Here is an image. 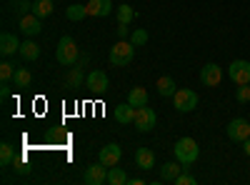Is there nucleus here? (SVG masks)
Listing matches in <instances>:
<instances>
[{
    "instance_id": "6",
    "label": "nucleus",
    "mask_w": 250,
    "mask_h": 185,
    "mask_svg": "<svg viewBox=\"0 0 250 185\" xmlns=\"http://www.w3.org/2000/svg\"><path fill=\"white\" fill-rule=\"evenodd\" d=\"M155 123H158V115H155L153 108H148V105L135 108V128H138L140 133L153 130V128H155Z\"/></svg>"
},
{
    "instance_id": "13",
    "label": "nucleus",
    "mask_w": 250,
    "mask_h": 185,
    "mask_svg": "<svg viewBox=\"0 0 250 185\" xmlns=\"http://www.w3.org/2000/svg\"><path fill=\"white\" fill-rule=\"evenodd\" d=\"M20 45H23V43H20L13 33H3V35H0V53H3L5 58L20 53Z\"/></svg>"
},
{
    "instance_id": "3",
    "label": "nucleus",
    "mask_w": 250,
    "mask_h": 185,
    "mask_svg": "<svg viewBox=\"0 0 250 185\" xmlns=\"http://www.w3.org/2000/svg\"><path fill=\"white\" fill-rule=\"evenodd\" d=\"M133 58H135V45L128 43V40H118V43L113 45V50H110V63L118 65V68L130 65Z\"/></svg>"
},
{
    "instance_id": "20",
    "label": "nucleus",
    "mask_w": 250,
    "mask_h": 185,
    "mask_svg": "<svg viewBox=\"0 0 250 185\" xmlns=\"http://www.w3.org/2000/svg\"><path fill=\"white\" fill-rule=\"evenodd\" d=\"M158 93L163 95V98H170V95H175V80L170 78V75H163L160 80H158Z\"/></svg>"
},
{
    "instance_id": "31",
    "label": "nucleus",
    "mask_w": 250,
    "mask_h": 185,
    "mask_svg": "<svg viewBox=\"0 0 250 185\" xmlns=\"http://www.w3.org/2000/svg\"><path fill=\"white\" fill-rule=\"evenodd\" d=\"M13 168H15V173H18V175H28V173H30V165H28V163H25L23 158H15Z\"/></svg>"
},
{
    "instance_id": "22",
    "label": "nucleus",
    "mask_w": 250,
    "mask_h": 185,
    "mask_svg": "<svg viewBox=\"0 0 250 185\" xmlns=\"http://www.w3.org/2000/svg\"><path fill=\"white\" fill-rule=\"evenodd\" d=\"M13 163H15V148L10 145V143H3V145H0V165L8 168V165H13Z\"/></svg>"
},
{
    "instance_id": "12",
    "label": "nucleus",
    "mask_w": 250,
    "mask_h": 185,
    "mask_svg": "<svg viewBox=\"0 0 250 185\" xmlns=\"http://www.w3.org/2000/svg\"><path fill=\"white\" fill-rule=\"evenodd\" d=\"M120 158H123V150H120V145L118 143H110V145H105V148H100V163L103 165H108V168H113V165H118L120 163Z\"/></svg>"
},
{
    "instance_id": "8",
    "label": "nucleus",
    "mask_w": 250,
    "mask_h": 185,
    "mask_svg": "<svg viewBox=\"0 0 250 185\" xmlns=\"http://www.w3.org/2000/svg\"><path fill=\"white\" fill-rule=\"evenodd\" d=\"M220 80H223V68H220L218 63L203 65V70H200V83H203V85L215 88V85H220Z\"/></svg>"
},
{
    "instance_id": "15",
    "label": "nucleus",
    "mask_w": 250,
    "mask_h": 185,
    "mask_svg": "<svg viewBox=\"0 0 250 185\" xmlns=\"http://www.w3.org/2000/svg\"><path fill=\"white\" fill-rule=\"evenodd\" d=\"M110 13H113V3H110V0H88V15L105 18Z\"/></svg>"
},
{
    "instance_id": "10",
    "label": "nucleus",
    "mask_w": 250,
    "mask_h": 185,
    "mask_svg": "<svg viewBox=\"0 0 250 185\" xmlns=\"http://www.w3.org/2000/svg\"><path fill=\"white\" fill-rule=\"evenodd\" d=\"M85 88H88L90 93H105V90L110 88L108 75L103 73V70H93V73H88V78H85Z\"/></svg>"
},
{
    "instance_id": "25",
    "label": "nucleus",
    "mask_w": 250,
    "mask_h": 185,
    "mask_svg": "<svg viewBox=\"0 0 250 185\" xmlns=\"http://www.w3.org/2000/svg\"><path fill=\"white\" fill-rule=\"evenodd\" d=\"M65 15H68V20H83L88 15V5H80V3H73V5H68V10H65Z\"/></svg>"
},
{
    "instance_id": "17",
    "label": "nucleus",
    "mask_w": 250,
    "mask_h": 185,
    "mask_svg": "<svg viewBox=\"0 0 250 185\" xmlns=\"http://www.w3.org/2000/svg\"><path fill=\"white\" fill-rule=\"evenodd\" d=\"M115 120L120 123V125H130V123H135V108L130 105V103L115 105Z\"/></svg>"
},
{
    "instance_id": "29",
    "label": "nucleus",
    "mask_w": 250,
    "mask_h": 185,
    "mask_svg": "<svg viewBox=\"0 0 250 185\" xmlns=\"http://www.w3.org/2000/svg\"><path fill=\"white\" fill-rule=\"evenodd\" d=\"M130 43L135 45V48H140V45H145V43H148V33H145V30H133L130 33Z\"/></svg>"
},
{
    "instance_id": "35",
    "label": "nucleus",
    "mask_w": 250,
    "mask_h": 185,
    "mask_svg": "<svg viewBox=\"0 0 250 185\" xmlns=\"http://www.w3.org/2000/svg\"><path fill=\"white\" fill-rule=\"evenodd\" d=\"M118 38L120 40L128 38V23H118Z\"/></svg>"
},
{
    "instance_id": "28",
    "label": "nucleus",
    "mask_w": 250,
    "mask_h": 185,
    "mask_svg": "<svg viewBox=\"0 0 250 185\" xmlns=\"http://www.w3.org/2000/svg\"><path fill=\"white\" fill-rule=\"evenodd\" d=\"M83 73H80V68H73L70 73H68V78H65V83H68V88H80V83H83Z\"/></svg>"
},
{
    "instance_id": "19",
    "label": "nucleus",
    "mask_w": 250,
    "mask_h": 185,
    "mask_svg": "<svg viewBox=\"0 0 250 185\" xmlns=\"http://www.w3.org/2000/svg\"><path fill=\"white\" fill-rule=\"evenodd\" d=\"M20 58L23 60H38L40 58V45L35 40H25L23 45H20Z\"/></svg>"
},
{
    "instance_id": "16",
    "label": "nucleus",
    "mask_w": 250,
    "mask_h": 185,
    "mask_svg": "<svg viewBox=\"0 0 250 185\" xmlns=\"http://www.w3.org/2000/svg\"><path fill=\"white\" fill-rule=\"evenodd\" d=\"M183 168H185V165H183L180 160H178V163H165V165L160 168V180H163V183H175L178 175L183 173Z\"/></svg>"
},
{
    "instance_id": "9",
    "label": "nucleus",
    "mask_w": 250,
    "mask_h": 185,
    "mask_svg": "<svg viewBox=\"0 0 250 185\" xmlns=\"http://www.w3.org/2000/svg\"><path fill=\"white\" fill-rule=\"evenodd\" d=\"M85 180L88 185H103V183H108V165H103V163H93V165L85 168Z\"/></svg>"
},
{
    "instance_id": "32",
    "label": "nucleus",
    "mask_w": 250,
    "mask_h": 185,
    "mask_svg": "<svg viewBox=\"0 0 250 185\" xmlns=\"http://www.w3.org/2000/svg\"><path fill=\"white\" fill-rule=\"evenodd\" d=\"M235 100H238V103H248V100H250V85H238Z\"/></svg>"
},
{
    "instance_id": "11",
    "label": "nucleus",
    "mask_w": 250,
    "mask_h": 185,
    "mask_svg": "<svg viewBox=\"0 0 250 185\" xmlns=\"http://www.w3.org/2000/svg\"><path fill=\"white\" fill-rule=\"evenodd\" d=\"M43 18H38L35 13H28V15H23V18H18V28L23 30L25 35H38L40 30H43V23H40Z\"/></svg>"
},
{
    "instance_id": "26",
    "label": "nucleus",
    "mask_w": 250,
    "mask_h": 185,
    "mask_svg": "<svg viewBox=\"0 0 250 185\" xmlns=\"http://www.w3.org/2000/svg\"><path fill=\"white\" fill-rule=\"evenodd\" d=\"M108 183L110 185H125V183H128V175L123 173V168L113 165V168H108Z\"/></svg>"
},
{
    "instance_id": "21",
    "label": "nucleus",
    "mask_w": 250,
    "mask_h": 185,
    "mask_svg": "<svg viewBox=\"0 0 250 185\" xmlns=\"http://www.w3.org/2000/svg\"><path fill=\"white\" fill-rule=\"evenodd\" d=\"M13 83H15V88H30V83H33L30 70H28V68H18V70H15V78H13Z\"/></svg>"
},
{
    "instance_id": "7",
    "label": "nucleus",
    "mask_w": 250,
    "mask_h": 185,
    "mask_svg": "<svg viewBox=\"0 0 250 185\" xmlns=\"http://www.w3.org/2000/svg\"><path fill=\"white\" fill-rule=\"evenodd\" d=\"M228 138H230L233 143H243L250 138V123L245 118H235L228 123Z\"/></svg>"
},
{
    "instance_id": "27",
    "label": "nucleus",
    "mask_w": 250,
    "mask_h": 185,
    "mask_svg": "<svg viewBox=\"0 0 250 185\" xmlns=\"http://www.w3.org/2000/svg\"><path fill=\"white\" fill-rule=\"evenodd\" d=\"M10 8H13V13H15L18 18H23V15L33 13V3H30V0H13Z\"/></svg>"
},
{
    "instance_id": "30",
    "label": "nucleus",
    "mask_w": 250,
    "mask_h": 185,
    "mask_svg": "<svg viewBox=\"0 0 250 185\" xmlns=\"http://www.w3.org/2000/svg\"><path fill=\"white\" fill-rule=\"evenodd\" d=\"M13 78H15V68L8 63V60L0 63V80H13Z\"/></svg>"
},
{
    "instance_id": "1",
    "label": "nucleus",
    "mask_w": 250,
    "mask_h": 185,
    "mask_svg": "<svg viewBox=\"0 0 250 185\" xmlns=\"http://www.w3.org/2000/svg\"><path fill=\"white\" fill-rule=\"evenodd\" d=\"M78 45H75V40L70 35H62L60 38V43L55 48V60L60 65H75L78 63Z\"/></svg>"
},
{
    "instance_id": "5",
    "label": "nucleus",
    "mask_w": 250,
    "mask_h": 185,
    "mask_svg": "<svg viewBox=\"0 0 250 185\" xmlns=\"http://www.w3.org/2000/svg\"><path fill=\"white\" fill-rule=\"evenodd\" d=\"M228 75L235 85H250V63L248 60H233L228 68Z\"/></svg>"
},
{
    "instance_id": "14",
    "label": "nucleus",
    "mask_w": 250,
    "mask_h": 185,
    "mask_svg": "<svg viewBox=\"0 0 250 185\" xmlns=\"http://www.w3.org/2000/svg\"><path fill=\"white\" fill-rule=\"evenodd\" d=\"M135 163L140 170H153L155 168V153L150 148H138L135 150Z\"/></svg>"
},
{
    "instance_id": "37",
    "label": "nucleus",
    "mask_w": 250,
    "mask_h": 185,
    "mask_svg": "<svg viewBox=\"0 0 250 185\" xmlns=\"http://www.w3.org/2000/svg\"><path fill=\"white\" fill-rule=\"evenodd\" d=\"M128 183H130V185H143L145 180H143V178H128Z\"/></svg>"
},
{
    "instance_id": "23",
    "label": "nucleus",
    "mask_w": 250,
    "mask_h": 185,
    "mask_svg": "<svg viewBox=\"0 0 250 185\" xmlns=\"http://www.w3.org/2000/svg\"><path fill=\"white\" fill-rule=\"evenodd\" d=\"M115 18H118V23H133L135 20V8H130V5H118L115 8Z\"/></svg>"
},
{
    "instance_id": "18",
    "label": "nucleus",
    "mask_w": 250,
    "mask_h": 185,
    "mask_svg": "<svg viewBox=\"0 0 250 185\" xmlns=\"http://www.w3.org/2000/svg\"><path fill=\"white\" fill-rule=\"evenodd\" d=\"M128 103H130V105L133 108H143V105H148V90H145V88H133L130 93H128Z\"/></svg>"
},
{
    "instance_id": "4",
    "label": "nucleus",
    "mask_w": 250,
    "mask_h": 185,
    "mask_svg": "<svg viewBox=\"0 0 250 185\" xmlns=\"http://www.w3.org/2000/svg\"><path fill=\"white\" fill-rule=\"evenodd\" d=\"M173 100H175V110H180V113H190V110L198 108V93L190 90V88H180V90H175Z\"/></svg>"
},
{
    "instance_id": "34",
    "label": "nucleus",
    "mask_w": 250,
    "mask_h": 185,
    "mask_svg": "<svg viewBox=\"0 0 250 185\" xmlns=\"http://www.w3.org/2000/svg\"><path fill=\"white\" fill-rule=\"evenodd\" d=\"M0 98H10V80H3V88H0Z\"/></svg>"
},
{
    "instance_id": "2",
    "label": "nucleus",
    "mask_w": 250,
    "mask_h": 185,
    "mask_svg": "<svg viewBox=\"0 0 250 185\" xmlns=\"http://www.w3.org/2000/svg\"><path fill=\"white\" fill-rule=\"evenodd\" d=\"M173 150H175V160H180L183 165H193V163L198 160V155H200V148H198V143L193 138H180Z\"/></svg>"
},
{
    "instance_id": "33",
    "label": "nucleus",
    "mask_w": 250,
    "mask_h": 185,
    "mask_svg": "<svg viewBox=\"0 0 250 185\" xmlns=\"http://www.w3.org/2000/svg\"><path fill=\"white\" fill-rule=\"evenodd\" d=\"M175 185H195V178L190 173H180L178 180H175Z\"/></svg>"
},
{
    "instance_id": "36",
    "label": "nucleus",
    "mask_w": 250,
    "mask_h": 185,
    "mask_svg": "<svg viewBox=\"0 0 250 185\" xmlns=\"http://www.w3.org/2000/svg\"><path fill=\"white\" fill-rule=\"evenodd\" d=\"M243 150H245V155L250 158V138H248V140H243Z\"/></svg>"
},
{
    "instance_id": "24",
    "label": "nucleus",
    "mask_w": 250,
    "mask_h": 185,
    "mask_svg": "<svg viewBox=\"0 0 250 185\" xmlns=\"http://www.w3.org/2000/svg\"><path fill=\"white\" fill-rule=\"evenodd\" d=\"M53 3H55V0H35V3H33V13L38 18H48L53 13Z\"/></svg>"
}]
</instances>
